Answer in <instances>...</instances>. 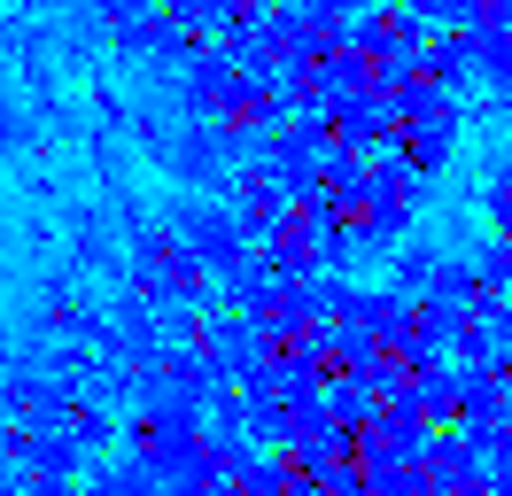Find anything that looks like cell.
<instances>
[{"label": "cell", "mask_w": 512, "mask_h": 496, "mask_svg": "<svg viewBox=\"0 0 512 496\" xmlns=\"http://www.w3.org/2000/svg\"><path fill=\"white\" fill-rule=\"evenodd\" d=\"M148 155L171 171V186H179V194H225V171H233V163H249L256 148H241V140H233V132H218V124L187 117V124H171Z\"/></svg>", "instance_id": "6da1fadb"}, {"label": "cell", "mask_w": 512, "mask_h": 496, "mask_svg": "<svg viewBox=\"0 0 512 496\" xmlns=\"http://www.w3.org/2000/svg\"><path fill=\"white\" fill-rule=\"evenodd\" d=\"M163 225L179 233V241L194 248V264L218 279V272H233L241 256H249V233L233 225V210H225L218 194H171V210H163Z\"/></svg>", "instance_id": "7a4b0ae2"}, {"label": "cell", "mask_w": 512, "mask_h": 496, "mask_svg": "<svg viewBox=\"0 0 512 496\" xmlns=\"http://www.w3.org/2000/svg\"><path fill=\"white\" fill-rule=\"evenodd\" d=\"M233 86H241V70L225 62V47H194V55L179 62V117L218 124V109L233 101Z\"/></svg>", "instance_id": "3957f363"}, {"label": "cell", "mask_w": 512, "mask_h": 496, "mask_svg": "<svg viewBox=\"0 0 512 496\" xmlns=\"http://www.w3.org/2000/svg\"><path fill=\"white\" fill-rule=\"evenodd\" d=\"M78 396H63L55 380H39V372L24 365H0V419L8 427H63V411Z\"/></svg>", "instance_id": "277c9868"}, {"label": "cell", "mask_w": 512, "mask_h": 496, "mask_svg": "<svg viewBox=\"0 0 512 496\" xmlns=\"http://www.w3.org/2000/svg\"><path fill=\"white\" fill-rule=\"evenodd\" d=\"M412 465H419V473H427L443 496H481V473H489V458H481L466 434H427Z\"/></svg>", "instance_id": "5b68a950"}, {"label": "cell", "mask_w": 512, "mask_h": 496, "mask_svg": "<svg viewBox=\"0 0 512 496\" xmlns=\"http://www.w3.org/2000/svg\"><path fill=\"white\" fill-rule=\"evenodd\" d=\"M280 117H288V93H280V78H241V86H233V101L218 109V132H233L241 148H256V140H264Z\"/></svg>", "instance_id": "8992f818"}, {"label": "cell", "mask_w": 512, "mask_h": 496, "mask_svg": "<svg viewBox=\"0 0 512 496\" xmlns=\"http://www.w3.org/2000/svg\"><path fill=\"white\" fill-rule=\"evenodd\" d=\"M350 47L373 55V62H404V55L427 47V31L412 24V8H357L350 16Z\"/></svg>", "instance_id": "52a82bcc"}, {"label": "cell", "mask_w": 512, "mask_h": 496, "mask_svg": "<svg viewBox=\"0 0 512 496\" xmlns=\"http://www.w3.org/2000/svg\"><path fill=\"white\" fill-rule=\"evenodd\" d=\"M16 465H24V473H47V481H78V473H86V450L70 442V427H16Z\"/></svg>", "instance_id": "ba28073f"}, {"label": "cell", "mask_w": 512, "mask_h": 496, "mask_svg": "<svg viewBox=\"0 0 512 496\" xmlns=\"http://www.w3.org/2000/svg\"><path fill=\"white\" fill-rule=\"evenodd\" d=\"M78 496H163V473L140 458H117V465H94Z\"/></svg>", "instance_id": "9c48e42d"}, {"label": "cell", "mask_w": 512, "mask_h": 496, "mask_svg": "<svg viewBox=\"0 0 512 496\" xmlns=\"http://www.w3.org/2000/svg\"><path fill=\"white\" fill-rule=\"evenodd\" d=\"M435 264H443V248L427 241V233H419V241H396L388 248V287H396V295H427Z\"/></svg>", "instance_id": "30bf717a"}, {"label": "cell", "mask_w": 512, "mask_h": 496, "mask_svg": "<svg viewBox=\"0 0 512 496\" xmlns=\"http://www.w3.org/2000/svg\"><path fill=\"white\" fill-rule=\"evenodd\" d=\"M474 39V86H489L497 101L512 93V24L505 31H466Z\"/></svg>", "instance_id": "8fae6325"}, {"label": "cell", "mask_w": 512, "mask_h": 496, "mask_svg": "<svg viewBox=\"0 0 512 496\" xmlns=\"http://www.w3.org/2000/svg\"><path fill=\"white\" fill-rule=\"evenodd\" d=\"M63 427H70V442H78V450H86V458H101V450H109V442H117V419H109V411H101V403H70L63 411Z\"/></svg>", "instance_id": "7c38bea8"}, {"label": "cell", "mask_w": 512, "mask_h": 496, "mask_svg": "<svg viewBox=\"0 0 512 496\" xmlns=\"http://www.w3.org/2000/svg\"><path fill=\"white\" fill-rule=\"evenodd\" d=\"M481 210H489V225H497V241H512V179L497 171V186H481Z\"/></svg>", "instance_id": "4fadbf2b"}, {"label": "cell", "mask_w": 512, "mask_h": 496, "mask_svg": "<svg viewBox=\"0 0 512 496\" xmlns=\"http://www.w3.org/2000/svg\"><path fill=\"white\" fill-rule=\"evenodd\" d=\"M86 8H94V16H101L109 31H125V24H140V16L156 8V0H86Z\"/></svg>", "instance_id": "5bb4252c"}, {"label": "cell", "mask_w": 512, "mask_h": 496, "mask_svg": "<svg viewBox=\"0 0 512 496\" xmlns=\"http://www.w3.org/2000/svg\"><path fill=\"white\" fill-rule=\"evenodd\" d=\"M24 140H32L24 109H16V101H0V148H24Z\"/></svg>", "instance_id": "9a60e30c"}, {"label": "cell", "mask_w": 512, "mask_h": 496, "mask_svg": "<svg viewBox=\"0 0 512 496\" xmlns=\"http://www.w3.org/2000/svg\"><path fill=\"white\" fill-rule=\"evenodd\" d=\"M24 496H78V481H47V473H24Z\"/></svg>", "instance_id": "2e32d148"}, {"label": "cell", "mask_w": 512, "mask_h": 496, "mask_svg": "<svg viewBox=\"0 0 512 496\" xmlns=\"http://www.w3.org/2000/svg\"><path fill=\"white\" fill-rule=\"evenodd\" d=\"M0 365H8V357H0Z\"/></svg>", "instance_id": "e0dca14e"}, {"label": "cell", "mask_w": 512, "mask_h": 496, "mask_svg": "<svg viewBox=\"0 0 512 496\" xmlns=\"http://www.w3.org/2000/svg\"><path fill=\"white\" fill-rule=\"evenodd\" d=\"M24 8H32V0H24Z\"/></svg>", "instance_id": "ac0fdd59"}]
</instances>
